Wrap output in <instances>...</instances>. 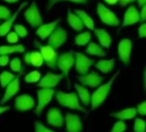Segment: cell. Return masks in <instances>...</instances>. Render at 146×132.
Listing matches in <instances>:
<instances>
[{
	"label": "cell",
	"mask_w": 146,
	"mask_h": 132,
	"mask_svg": "<svg viewBox=\"0 0 146 132\" xmlns=\"http://www.w3.org/2000/svg\"><path fill=\"white\" fill-rule=\"evenodd\" d=\"M119 74H120V71H117L115 74H114V76L110 79L108 82L99 86L96 89V91L92 93L91 96V105H92V110L97 109L99 106H101L104 102V101L106 100V98L108 97L110 92L111 87L113 86L115 80L119 76Z\"/></svg>",
	"instance_id": "cell-1"
},
{
	"label": "cell",
	"mask_w": 146,
	"mask_h": 132,
	"mask_svg": "<svg viewBox=\"0 0 146 132\" xmlns=\"http://www.w3.org/2000/svg\"><path fill=\"white\" fill-rule=\"evenodd\" d=\"M56 99L58 101V103L64 107L87 113V111L80 106L78 95L75 93L57 92L56 94Z\"/></svg>",
	"instance_id": "cell-2"
},
{
	"label": "cell",
	"mask_w": 146,
	"mask_h": 132,
	"mask_svg": "<svg viewBox=\"0 0 146 132\" xmlns=\"http://www.w3.org/2000/svg\"><path fill=\"white\" fill-rule=\"evenodd\" d=\"M34 42H35L37 47L38 48V50H39L38 52L41 53L46 65L52 70H56L57 58H58V55H57V52H56V50L49 45L48 46L40 45V43L38 40H35Z\"/></svg>",
	"instance_id": "cell-3"
},
{
	"label": "cell",
	"mask_w": 146,
	"mask_h": 132,
	"mask_svg": "<svg viewBox=\"0 0 146 132\" xmlns=\"http://www.w3.org/2000/svg\"><path fill=\"white\" fill-rule=\"evenodd\" d=\"M23 15L28 24L33 27L36 28L38 27L40 25L43 24L44 19L38 10V7L35 2L32 3L31 5L24 11Z\"/></svg>",
	"instance_id": "cell-4"
},
{
	"label": "cell",
	"mask_w": 146,
	"mask_h": 132,
	"mask_svg": "<svg viewBox=\"0 0 146 132\" xmlns=\"http://www.w3.org/2000/svg\"><path fill=\"white\" fill-rule=\"evenodd\" d=\"M97 12L100 20L109 26L117 27L119 25V19L116 15L112 12L109 8H107L104 3H98L97 6Z\"/></svg>",
	"instance_id": "cell-5"
},
{
	"label": "cell",
	"mask_w": 146,
	"mask_h": 132,
	"mask_svg": "<svg viewBox=\"0 0 146 132\" xmlns=\"http://www.w3.org/2000/svg\"><path fill=\"white\" fill-rule=\"evenodd\" d=\"M75 62V57L74 52H63L57 58L56 67L62 72V76H67L74 66Z\"/></svg>",
	"instance_id": "cell-6"
},
{
	"label": "cell",
	"mask_w": 146,
	"mask_h": 132,
	"mask_svg": "<svg viewBox=\"0 0 146 132\" xmlns=\"http://www.w3.org/2000/svg\"><path fill=\"white\" fill-rule=\"evenodd\" d=\"M55 89L54 88H41L40 90L38 91L37 96H38V106L36 107L35 109V113L36 114H40L41 112L44 110V108L46 107V105H48L54 94H55Z\"/></svg>",
	"instance_id": "cell-7"
},
{
	"label": "cell",
	"mask_w": 146,
	"mask_h": 132,
	"mask_svg": "<svg viewBox=\"0 0 146 132\" xmlns=\"http://www.w3.org/2000/svg\"><path fill=\"white\" fill-rule=\"evenodd\" d=\"M67 31L62 27H56L48 38V44L55 50L60 48L67 40Z\"/></svg>",
	"instance_id": "cell-8"
},
{
	"label": "cell",
	"mask_w": 146,
	"mask_h": 132,
	"mask_svg": "<svg viewBox=\"0 0 146 132\" xmlns=\"http://www.w3.org/2000/svg\"><path fill=\"white\" fill-rule=\"evenodd\" d=\"M75 57V70L80 75H86L88 73L91 66L93 65V61L86 57L83 53L80 52H75L74 53Z\"/></svg>",
	"instance_id": "cell-9"
},
{
	"label": "cell",
	"mask_w": 146,
	"mask_h": 132,
	"mask_svg": "<svg viewBox=\"0 0 146 132\" xmlns=\"http://www.w3.org/2000/svg\"><path fill=\"white\" fill-rule=\"evenodd\" d=\"M132 54V41L129 39H123L118 45V57L120 60L127 64L130 62Z\"/></svg>",
	"instance_id": "cell-10"
},
{
	"label": "cell",
	"mask_w": 146,
	"mask_h": 132,
	"mask_svg": "<svg viewBox=\"0 0 146 132\" xmlns=\"http://www.w3.org/2000/svg\"><path fill=\"white\" fill-rule=\"evenodd\" d=\"M104 78L103 76H99L96 72H92V73H87L86 75H82L79 78V82L81 83L83 86H88L92 88H96L99 87L103 82Z\"/></svg>",
	"instance_id": "cell-11"
},
{
	"label": "cell",
	"mask_w": 146,
	"mask_h": 132,
	"mask_svg": "<svg viewBox=\"0 0 146 132\" xmlns=\"http://www.w3.org/2000/svg\"><path fill=\"white\" fill-rule=\"evenodd\" d=\"M35 106L34 100L28 94H21L15 99V107L20 112L28 111Z\"/></svg>",
	"instance_id": "cell-12"
},
{
	"label": "cell",
	"mask_w": 146,
	"mask_h": 132,
	"mask_svg": "<svg viewBox=\"0 0 146 132\" xmlns=\"http://www.w3.org/2000/svg\"><path fill=\"white\" fill-rule=\"evenodd\" d=\"M139 21H140V14L135 6L131 5L125 12L121 27H128V26L136 24Z\"/></svg>",
	"instance_id": "cell-13"
},
{
	"label": "cell",
	"mask_w": 146,
	"mask_h": 132,
	"mask_svg": "<svg viewBox=\"0 0 146 132\" xmlns=\"http://www.w3.org/2000/svg\"><path fill=\"white\" fill-rule=\"evenodd\" d=\"M62 78L63 76L62 75L48 73L42 79L39 80L38 83V87L44 88H54L59 84V82L62 81Z\"/></svg>",
	"instance_id": "cell-14"
},
{
	"label": "cell",
	"mask_w": 146,
	"mask_h": 132,
	"mask_svg": "<svg viewBox=\"0 0 146 132\" xmlns=\"http://www.w3.org/2000/svg\"><path fill=\"white\" fill-rule=\"evenodd\" d=\"M66 130L68 132H81L83 130V125L80 119L76 114L68 113L65 117Z\"/></svg>",
	"instance_id": "cell-15"
},
{
	"label": "cell",
	"mask_w": 146,
	"mask_h": 132,
	"mask_svg": "<svg viewBox=\"0 0 146 132\" xmlns=\"http://www.w3.org/2000/svg\"><path fill=\"white\" fill-rule=\"evenodd\" d=\"M28 2H24L22 3L19 8L17 9V10L14 13V15H12L9 19L5 20L4 22H3L1 25H0V36H5L7 35V34L10 31L11 27H13V24H14V21H15L16 17L18 16L19 13L27 5Z\"/></svg>",
	"instance_id": "cell-16"
},
{
	"label": "cell",
	"mask_w": 146,
	"mask_h": 132,
	"mask_svg": "<svg viewBox=\"0 0 146 132\" xmlns=\"http://www.w3.org/2000/svg\"><path fill=\"white\" fill-rule=\"evenodd\" d=\"M19 89H20V76H17L13 81H11L6 86V90L4 92L2 101H0V104H4L5 102L9 101L12 97H14L15 94L18 93Z\"/></svg>",
	"instance_id": "cell-17"
},
{
	"label": "cell",
	"mask_w": 146,
	"mask_h": 132,
	"mask_svg": "<svg viewBox=\"0 0 146 132\" xmlns=\"http://www.w3.org/2000/svg\"><path fill=\"white\" fill-rule=\"evenodd\" d=\"M47 123L48 125L54 127H62L64 124V119L60 110L57 108H50L47 113Z\"/></svg>",
	"instance_id": "cell-18"
},
{
	"label": "cell",
	"mask_w": 146,
	"mask_h": 132,
	"mask_svg": "<svg viewBox=\"0 0 146 132\" xmlns=\"http://www.w3.org/2000/svg\"><path fill=\"white\" fill-rule=\"evenodd\" d=\"M59 21H60V19H57L51 22L40 25L36 31V34L40 38L41 40H44L45 39L49 38V36L51 34L54 29L57 27Z\"/></svg>",
	"instance_id": "cell-19"
},
{
	"label": "cell",
	"mask_w": 146,
	"mask_h": 132,
	"mask_svg": "<svg viewBox=\"0 0 146 132\" xmlns=\"http://www.w3.org/2000/svg\"><path fill=\"white\" fill-rule=\"evenodd\" d=\"M24 61L26 64H31L34 67H41L44 62L39 52H28L25 53Z\"/></svg>",
	"instance_id": "cell-20"
},
{
	"label": "cell",
	"mask_w": 146,
	"mask_h": 132,
	"mask_svg": "<svg viewBox=\"0 0 146 132\" xmlns=\"http://www.w3.org/2000/svg\"><path fill=\"white\" fill-rule=\"evenodd\" d=\"M95 35L97 36L100 45L106 48V49H110V45H111V36L110 35V34L104 29V28H95L94 30Z\"/></svg>",
	"instance_id": "cell-21"
},
{
	"label": "cell",
	"mask_w": 146,
	"mask_h": 132,
	"mask_svg": "<svg viewBox=\"0 0 146 132\" xmlns=\"http://www.w3.org/2000/svg\"><path fill=\"white\" fill-rule=\"evenodd\" d=\"M67 21L68 22L69 26L76 31H81V30H83V28L85 27L83 25L80 18L75 13H73L69 9L67 13Z\"/></svg>",
	"instance_id": "cell-22"
},
{
	"label": "cell",
	"mask_w": 146,
	"mask_h": 132,
	"mask_svg": "<svg viewBox=\"0 0 146 132\" xmlns=\"http://www.w3.org/2000/svg\"><path fill=\"white\" fill-rule=\"evenodd\" d=\"M137 113H138L137 108L130 107V108L124 109L122 111L115 112V113H112L111 116L115 119H118L120 120H127V119H133L137 115Z\"/></svg>",
	"instance_id": "cell-23"
},
{
	"label": "cell",
	"mask_w": 146,
	"mask_h": 132,
	"mask_svg": "<svg viewBox=\"0 0 146 132\" xmlns=\"http://www.w3.org/2000/svg\"><path fill=\"white\" fill-rule=\"evenodd\" d=\"M115 59H101L99 60L97 64H96V68L100 70L102 73H110L114 67H115Z\"/></svg>",
	"instance_id": "cell-24"
},
{
	"label": "cell",
	"mask_w": 146,
	"mask_h": 132,
	"mask_svg": "<svg viewBox=\"0 0 146 132\" xmlns=\"http://www.w3.org/2000/svg\"><path fill=\"white\" fill-rule=\"evenodd\" d=\"M74 88L78 93L79 98L81 101V102L86 107H88L91 104V94L89 93V90L86 88H85L83 85H79V84H75Z\"/></svg>",
	"instance_id": "cell-25"
},
{
	"label": "cell",
	"mask_w": 146,
	"mask_h": 132,
	"mask_svg": "<svg viewBox=\"0 0 146 132\" xmlns=\"http://www.w3.org/2000/svg\"><path fill=\"white\" fill-rule=\"evenodd\" d=\"M86 52L91 56H97L100 58L106 57V52H104V50L95 42H91L88 44L86 49Z\"/></svg>",
	"instance_id": "cell-26"
},
{
	"label": "cell",
	"mask_w": 146,
	"mask_h": 132,
	"mask_svg": "<svg viewBox=\"0 0 146 132\" xmlns=\"http://www.w3.org/2000/svg\"><path fill=\"white\" fill-rule=\"evenodd\" d=\"M75 14L80 18L83 25L86 27H87L90 30H94L95 29L94 21H93L92 18L86 12H85L84 10H81V9H75Z\"/></svg>",
	"instance_id": "cell-27"
},
{
	"label": "cell",
	"mask_w": 146,
	"mask_h": 132,
	"mask_svg": "<svg viewBox=\"0 0 146 132\" xmlns=\"http://www.w3.org/2000/svg\"><path fill=\"white\" fill-rule=\"evenodd\" d=\"M26 51L23 45H12L0 46V55H9L15 52H24Z\"/></svg>",
	"instance_id": "cell-28"
},
{
	"label": "cell",
	"mask_w": 146,
	"mask_h": 132,
	"mask_svg": "<svg viewBox=\"0 0 146 132\" xmlns=\"http://www.w3.org/2000/svg\"><path fill=\"white\" fill-rule=\"evenodd\" d=\"M91 38H92V35L89 32L80 33L75 37V44L80 46H86L89 43Z\"/></svg>",
	"instance_id": "cell-29"
},
{
	"label": "cell",
	"mask_w": 146,
	"mask_h": 132,
	"mask_svg": "<svg viewBox=\"0 0 146 132\" xmlns=\"http://www.w3.org/2000/svg\"><path fill=\"white\" fill-rule=\"evenodd\" d=\"M15 78V76L12 74L9 71H3L0 74V83L3 88H6V86L14 79Z\"/></svg>",
	"instance_id": "cell-30"
},
{
	"label": "cell",
	"mask_w": 146,
	"mask_h": 132,
	"mask_svg": "<svg viewBox=\"0 0 146 132\" xmlns=\"http://www.w3.org/2000/svg\"><path fill=\"white\" fill-rule=\"evenodd\" d=\"M40 78H41L40 72L38 70H33V71L29 72L27 75H26L25 82H28V83H34V82H39Z\"/></svg>",
	"instance_id": "cell-31"
},
{
	"label": "cell",
	"mask_w": 146,
	"mask_h": 132,
	"mask_svg": "<svg viewBox=\"0 0 146 132\" xmlns=\"http://www.w3.org/2000/svg\"><path fill=\"white\" fill-rule=\"evenodd\" d=\"M61 1H70L75 3H81V4H86L88 3L89 0H47V4H46V9L49 11L55 4H56L58 2Z\"/></svg>",
	"instance_id": "cell-32"
},
{
	"label": "cell",
	"mask_w": 146,
	"mask_h": 132,
	"mask_svg": "<svg viewBox=\"0 0 146 132\" xmlns=\"http://www.w3.org/2000/svg\"><path fill=\"white\" fill-rule=\"evenodd\" d=\"M134 132H145L146 131V123L145 121L142 119H136L134 122Z\"/></svg>",
	"instance_id": "cell-33"
},
{
	"label": "cell",
	"mask_w": 146,
	"mask_h": 132,
	"mask_svg": "<svg viewBox=\"0 0 146 132\" xmlns=\"http://www.w3.org/2000/svg\"><path fill=\"white\" fill-rule=\"evenodd\" d=\"M10 69L15 72H22V65L21 62L18 58H15L10 62Z\"/></svg>",
	"instance_id": "cell-34"
},
{
	"label": "cell",
	"mask_w": 146,
	"mask_h": 132,
	"mask_svg": "<svg viewBox=\"0 0 146 132\" xmlns=\"http://www.w3.org/2000/svg\"><path fill=\"white\" fill-rule=\"evenodd\" d=\"M14 29H15V32L21 38H25L27 35V34H28L27 28L23 25H21V24H15L14 26Z\"/></svg>",
	"instance_id": "cell-35"
},
{
	"label": "cell",
	"mask_w": 146,
	"mask_h": 132,
	"mask_svg": "<svg viewBox=\"0 0 146 132\" xmlns=\"http://www.w3.org/2000/svg\"><path fill=\"white\" fill-rule=\"evenodd\" d=\"M11 16V10L5 6L0 5V20H7Z\"/></svg>",
	"instance_id": "cell-36"
},
{
	"label": "cell",
	"mask_w": 146,
	"mask_h": 132,
	"mask_svg": "<svg viewBox=\"0 0 146 132\" xmlns=\"http://www.w3.org/2000/svg\"><path fill=\"white\" fill-rule=\"evenodd\" d=\"M127 129V125L123 121H117L115 123L110 132H124Z\"/></svg>",
	"instance_id": "cell-37"
},
{
	"label": "cell",
	"mask_w": 146,
	"mask_h": 132,
	"mask_svg": "<svg viewBox=\"0 0 146 132\" xmlns=\"http://www.w3.org/2000/svg\"><path fill=\"white\" fill-rule=\"evenodd\" d=\"M6 39H7V41L9 43L15 44V43H16L18 41L19 36H18V34L15 31H13V32H9L7 34V38Z\"/></svg>",
	"instance_id": "cell-38"
},
{
	"label": "cell",
	"mask_w": 146,
	"mask_h": 132,
	"mask_svg": "<svg viewBox=\"0 0 146 132\" xmlns=\"http://www.w3.org/2000/svg\"><path fill=\"white\" fill-rule=\"evenodd\" d=\"M35 132H55L53 131L52 130L45 127L43 124L41 123H35Z\"/></svg>",
	"instance_id": "cell-39"
},
{
	"label": "cell",
	"mask_w": 146,
	"mask_h": 132,
	"mask_svg": "<svg viewBox=\"0 0 146 132\" xmlns=\"http://www.w3.org/2000/svg\"><path fill=\"white\" fill-rule=\"evenodd\" d=\"M138 113L142 115V116H146V101H144L140 103L138 107H137Z\"/></svg>",
	"instance_id": "cell-40"
},
{
	"label": "cell",
	"mask_w": 146,
	"mask_h": 132,
	"mask_svg": "<svg viewBox=\"0 0 146 132\" xmlns=\"http://www.w3.org/2000/svg\"><path fill=\"white\" fill-rule=\"evenodd\" d=\"M9 62V55H0V66H6Z\"/></svg>",
	"instance_id": "cell-41"
},
{
	"label": "cell",
	"mask_w": 146,
	"mask_h": 132,
	"mask_svg": "<svg viewBox=\"0 0 146 132\" xmlns=\"http://www.w3.org/2000/svg\"><path fill=\"white\" fill-rule=\"evenodd\" d=\"M139 38H146V22L139 27Z\"/></svg>",
	"instance_id": "cell-42"
},
{
	"label": "cell",
	"mask_w": 146,
	"mask_h": 132,
	"mask_svg": "<svg viewBox=\"0 0 146 132\" xmlns=\"http://www.w3.org/2000/svg\"><path fill=\"white\" fill-rule=\"evenodd\" d=\"M146 21V3L142 6L141 12H140V21L144 22Z\"/></svg>",
	"instance_id": "cell-43"
},
{
	"label": "cell",
	"mask_w": 146,
	"mask_h": 132,
	"mask_svg": "<svg viewBox=\"0 0 146 132\" xmlns=\"http://www.w3.org/2000/svg\"><path fill=\"white\" fill-rule=\"evenodd\" d=\"M134 1H136V0H119V4L121 5V6H122V7H124V6H127V5H128V4H130V3H133Z\"/></svg>",
	"instance_id": "cell-44"
},
{
	"label": "cell",
	"mask_w": 146,
	"mask_h": 132,
	"mask_svg": "<svg viewBox=\"0 0 146 132\" xmlns=\"http://www.w3.org/2000/svg\"><path fill=\"white\" fill-rule=\"evenodd\" d=\"M104 1H105V3H108V4H110V5L116 4V3L119 2V0H104Z\"/></svg>",
	"instance_id": "cell-45"
},
{
	"label": "cell",
	"mask_w": 146,
	"mask_h": 132,
	"mask_svg": "<svg viewBox=\"0 0 146 132\" xmlns=\"http://www.w3.org/2000/svg\"><path fill=\"white\" fill-rule=\"evenodd\" d=\"M10 107H0V114L3 113L4 112L8 111Z\"/></svg>",
	"instance_id": "cell-46"
},
{
	"label": "cell",
	"mask_w": 146,
	"mask_h": 132,
	"mask_svg": "<svg viewBox=\"0 0 146 132\" xmlns=\"http://www.w3.org/2000/svg\"><path fill=\"white\" fill-rule=\"evenodd\" d=\"M144 89H145V92H146V67L144 71Z\"/></svg>",
	"instance_id": "cell-47"
},
{
	"label": "cell",
	"mask_w": 146,
	"mask_h": 132,
	"mask_svg": "<svg viewBox=\"0 0 146 132\" xmlns=\"http://www.w3.org/2000/svg\"><path fill=\"white\" fill-rule=\"evenodd\" d=\"M138 1V5L139 7H142L146 3V0H137Z\"/></svg>",
	"instance_id": "cell-48"
},
{
	"label": "cell",
	"mask_w": 146,
	"mask_h": 132,
	"mask_svg": "<svg viewBox=\"0 0 146 132\" xmlns=\"http://www.w3.org/2000/svg\"><path fill=\"white\" fill-rule=\"evenodd\" d=\"M4 1L9 3H16V2H18L20 0H4Z\"/></svg>",
	"instance_id": "cell-49"
}]
</instances>
